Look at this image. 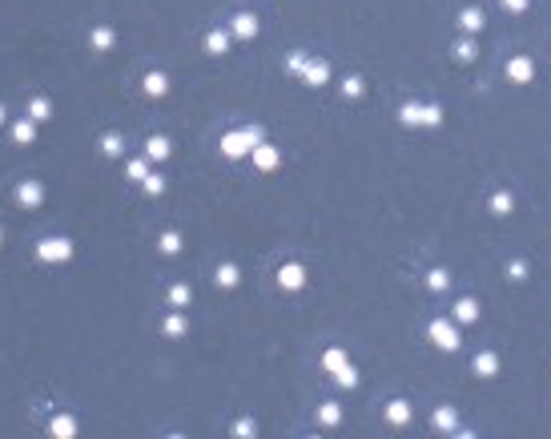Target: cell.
<instances>
[{"label": "cell", "instance_id": "cell-19", "mask_svg": "<svg viewBox=\"0 0 551 439\" xmlns=\"http://www.w3.org/2000/svg\"><path fill=\"white\" fill-rule=\"evenodd\" d=\"M483 25H487V16H483V9H475V4L459 13V33H463V37H479Z\"/></svg>", "mask_w": 551, "mask_h": 439}, {"label": "cell", "instance_id": "cell-2", "mask_svg": "<svg viewBox=\"0 0 551 439\" xmlns=\"http://www.w3.org/2000/svg\"><path fill=\"white\" fill-rule=\"evenodd\" d=\"M426 339H431V347H438V351L459 355L463 351V326L455 323L451 314H447V318H431V323H426Z\"/></svg>", "mask_w": 551, "mask_h": 439}, {"label": "cell", "instance_id": "cell-28", "mask_svg": "<svg viewBox=\"0 0 551 439\" xmlns=\"http://www.w3.org/2000/svg\"><path fill=\"white\" fill-rule=\"evenodd\" d=\"M314 419H318V427H339V423H342V407H339L334 399H326V403H318Z\"/></svg>", "mask_w": 551, "mask_h": 439}, {"label": "cell", "instance_id": "cell-8", "mask_svg": "<svg viewBox=\"0 0 551 439\" xmlns=\"http://www.w3.org/2000/svg\"><path fill=\"white\" fill-rule=\"evenodd\" d=\"M258 33H262V21H258L254 13H234L229 16V37L234 40H254Z\"/></svg>", "mask_w": 551, "mask_h": 439}, {"label": "cell", "instance_id": "cell-35", "mask_svg": "<svg viewBox=\"0 0 551 439\" xmlns=\"http://www.w3.org/2000/svg\"><path fill=\"white\" fill-rule=\"evenodd\" d=\"M165 186H169V182H165V174H157V170H153V174L141 182V194H145V198H161Z\"/></svg>", "mask_w": 551, "mask_h": 439}, {"label": "cell", "instance_id": "cell-22", "mask_svg": "<svg viewBox=\"0 0 551 439\" xmlns=\"http://www.w3.org/2000/svg\"><path fill=\"white\" fill-rule=\"evenodd\" d=\"M487 210H491V218H511L515 194H511V189H495V194L487 198Z\"/></svg>", "mask_w": 551, "mask_h": 439}, {"label": "cell", "instance_id": "cell-21", "mask_svg": "<svg viewBox=\"0 0 551 439\" xmlns=\"http://www.w3.org/2000/svg\"><path fill=\"white\" fill-rule=\"evenodd\" d=\"M451 57H455L459 65H475V61H479V40H475V37H463V33H459V40L451 45Z\"/></svg>", "mask_w": 551, "mask_h": 439}, {"label": "cell", "instance_id": "cell-14", "mask_svg": "<svg viewBox=\"0 0 551 439\" xmlns=\"http://www.w3.org/2000/svg\"><path fill=\"white\" fill-rule=\"evenodd\" d=\"M169 153H174V141L165 138V133H149V138H145V157H149L153 165H165Z\"/></svg>", "mask_w": 551, "mask_h": 439}, {"label": "cell", "instance_id": "cell-16", "mask_svg": "<svg viewBox=\"0 0 551 439\" xmlns=\"http://www.w3.org/2000/svg\"><path fill=\"white\" fill-rule=\"evenodd\" d=\"M201 45H205L210 57H226L229 45H234V37H229V28H210V33L201 37Z\"/></svg>", "mask_w": 551, "mask_h": 439}, {"label": "cell", "instance_id": "cell-9", "mask_svg": "<svg viewBox=\"0 0 551 439\" xmlns=\"http://www.w3.org/2000/svg\"><path fill=\"white\" fill-rule=\"evenodd\" d=\"M431 427L443 431V435H455L459 431V407L455 403H438L435 411H431Z\"/></svg>", "mask_w": 551, "mask_h": 439}, {"label": "cell", "instance_id": "cell-27", "mask_svg": "<svg viewBox=\"0 0 551 439\" xmlns=\"http://www.w3.org/2000/svg\"><path fill=\"white\" fill-rule=\"evenodd\" d=\"M399 126L423 129V101H402L399 105Z\"/></svg>", "mask_w": 551, "mask_h": 439}, {"label": "cell", "instance_id": "cell-11", "mask_svg": "<svg viewBox=\"0 0 551 439\" xmlns=\"http://www.w3.org/2000/svg\"><path fill=\"white\" fill-rule=\"evenodd\" d=\"M141 93H145L149 101L169 97V73H165V69H149V73L141 77Z\"/></svg>", "mask_w": 551, "mask_h": 439}, {"label": "cell", "instance_id": "cell-4", "mask_svg": "<svg viewBox=\"0 0 551 439\" xmlns=\"http://www.w3.org/2000/svg\"><path fill=\"white\" fill-rule=\"evenodd\" d=\"M306 282H310V270H306V262L290 258V262L278 266V287L286 290V294H302V290H306Z\"/></svg>", "mask_w": 551, "mask_h": 439}, {"label": "cell", "instance_id": "cell-29", "mask_svg": "<svg viewBox=\"0 0 551 439\" xmlns=\"http://www.w3.org/2000/svg\"><path fill=\"white\" fill-rule=\"evenodd\" d=\"M89 45H93L97 52H109V49L117 45V33H113L109 25H97L93 33H89Z\"/></svg>", "mask_w": 551, "mask_h": 439}, {"label": "cell", "instance_id": "cell-43", "mask_svg": "<svg viewBox=\"0 0 551 439\" xmlns=\"http://www.w3.org/2000/svg\"><path fill=\"white\" fill-rule=\"evenodd\" d=\"M0 246H4V230H0Z\"/></svg>", "mask_w": 551, "mask_h": 439}, {"label": "cell", "instance_id": "cell-1", "mask_svg": "<svg viewBox=\"0 0 551 439\" xmlns=\"http://www.w3.org/2000/svg\"><path fill=\"white\" fill-rule=\"evenodd\" d=\"M262 141H266L262 126H238V129H229V133H222L217 150H222V157H229V162H242V157H250L254 145H262Z\"/></svg>", "mask_w": 551, "mask_h": 439}, {"label": "cell", "instance_id": "cell-13", "mask_svg": "<svg viewBox=\"0 0 551 439\" xmlns=\"http://www.w3.org/2000/svg\"><path fill=\"white\" fill-rule=\"evenodd\" d=\"M40 133V126L33 121V117H16V121H8V138H13V145H33Z\"/></svg>", "mask_w": 551, "mask_h": 439}, {"label": "cell", "instance_id": "cell-10", "mask_svg": "<svg viewBox=\"0 0 551 439\" xmlns=\"http://www.w3.org/2000/svg\"><path fill=\"white\" fill-rule=\"evenodd\" d=\"M250 162L262 170V174H278L282 170V153H278V145H270V141H262V145H254Z\"/></svg>", "mask_w": 551, "mask_h": 439}, {"label": "cell", "instance_id": "cell-18", "mask_svg": "<svg viewBox=\"0 0 551 439\" xmlns=\"http://www.w3.org/2000/svg\"><path fill=\"white\" fill-rule=\"evenodd\" d=\"M161 335H165V339H186V335H189V318L169 306V314L161 318Z\"/></svg>", "mask_w": 551, "mask_h": 439}, {"label": "cell", "instance_id": "cell-31", "mask_svg": "<svg viewBox=\"0 0 551 439\" xmlns=\"http://www.w3.org/2000/svg\"><path fill=\"white\" fill-rule=\"evenodd\" d=\"M346 363H351V355L342 351V347H326V351H322V367L330 371V375H334V371H342Z\"/></svg>", "mask_w": 551, "mask_h": 439}, {"label": "cell", "instance_id": "cell-39", "mask_svg": "<svg viewBox=\"0 0 551 439\" xmlns=\"http://www.w3.org/2000/svg\"><path fill=\"white\" fill-rule=\"evenodd\" d=\"M229 431H234V435H238V439H254V435H258V427H254V419H250V415H242V419H234V427H229Z\"/></svg>", "mask_w": 551, "mask_h": 439}, {"label": "cell", "instance_id": "cell-5", "mask_svg": "<svg viewBox=\"0 0 551 439\" xmlns=\"http://www.w3.org/2000/svg\"><path fill=\"white\" fill-rule=\"evenodd\" d=\"M13 201L21 210H40L45 206V182L40 177H25V182H16L13 186Z\"/></svg>", "mask_w": 551, "mask_h": 439}, {"label": "cell", "instance_id": "cell-15", "mask_svg": "<svg viewBox=\"0 0 551 439\" xmlns=\"http://www.w3.org/2000/svg\"><path fill=\"white\" fill-rule=\"evenodd\" d=\"M382 415H387V423H390V427H411V419H414L411 399H387Z\"/></svg>", "mask_w": 551, "mask_h": 439}, {"label": "cell", "instance_id": "cell-20", "mask_svg": "<svg viewBox=\"0 0 551 439\" xmlns=\"http://www.w3.org/2000/svg\"><path fill=\"white\" fill-rule=\"evenodd\" d=\"M423 287L431 290V294H447V290H451V270H447V266H431L423 274Z\"/></svg>", "mask_w": 551, "mask_h": 439}, {"label": "cell", "instance_id": "cell-37", "mask_svg": "<svg viewBox=\"0 0 551 439\" xmlns=\"http://www.w3.org/2000/svg\"><path fill=\"white\" fill-rule=\"evenodd\" d=\"M330 379H334V383H339L342 391H351V387H358V367H354V363H346L342 371H334Z\"/></svg>", "mask_w": 551, "mask_h": 439}, {"label": "cell", "instance_id": "cell-32", "mask_svg": "<svg viewBox=\"0 0 551 439\" xmlns=\"http://www.w3.org/2000/svg\"><path fill=\"white\" fill-rule=\"evenodd\" d=\"M28 117H33L37 126H45L52 117V101L49 97H28Z\"/></svg>", "mask_w": 551, "mask_h": 439}, {"label": "cell", "instance_id": "cell-40", "mask_svg": "<svg viewBox=\"0 0 551 439\" xmlns=\"http://www.w3.org/2000/svg\"><path fill=\"white\" fill-rule=\"evenodd\" d=\"M306 61H310L306 52H286V73H290V77H302V69H306Z\"/></svg>", "mask_w": 551, "mask_h": 439}, {"label": "cell", "instance_id": "cell-25", "mask_svg": "<svg viewBox=\"0 0 551 439\" xmlns=\"http://www.w3.org/2000/svg\"><path fill=\"white\" fill-rule=\"evenodd\" d=\"M157 250H161L165 258H177V254L186 250V238H181V230H161V234H157Z\"/></svg>", "mask_w": 551, "mask_h": 439}, {"label": "cell", "instance_id": "cell-33", "mask_svg": "<svg viewBox=\"0 0 551 439\" xmlns=\"http://www.w3.org/2000/svg\"><path fill=\"white\" fill-rule=\"evenodd\" d=\"M149 174H153V162H149V157H133V162L125 165V177H129V182H137V186H141V182H145Z\"/></svg>", "mask_w": 551, "mask_h": 439}, {"label": "cell", "instance_id": "cell-41", "mask_svg": "<svg viewBox=\"0 0 551 439\" xmlns=\"http://www.w3.org/2000/svg\"><path fill=\"white\" fill-rule=\"evenodd\" d=\"M499 4L507 13H527V9H531V0H499Z\"/></svg>", "mask_w": 551, "mask_h": 439}, {"label": "cell", "instance_id": "cell-7", "mask_svg": "<svg viewBox=\"0 0 551 439\" xmlns=\"http://www.w3.org/2000/svg\"><path fill=\"white\" fill-rule=\"evenodd\" d=\"M503 77H507L511 85H531V81H535V61H531V57H511V61L503 65Z\"/></svg>", "mask_w": 551, "mask_h": 439}, {"label": "cell", "instance_id": "cell-26", "mask_svg": "<svg viewBox=\"0 0 551 439\" xmlns=\"http://www.w3.org/2000/svg\"><path fill=\"white\" fill-rule=\"evenodd\" d=\"M165 302H169L174 311H186L189 302H193V290H189V282H169V287H165Z\"/></svg>", "mask_w": 551, "mask_h": 439}, {"label": "cell", "instance_id": "cell-23", "mask_svg": "<svg viewBox=\"0 0 551 439\" xmlns=\"http://www.w3.org/2000/svg\"><path fill=\"white\" fill-rule=\"evenodd\" d=\"M471 371H475L479 379H495V375H499V355H495V351H479L475 359H471Z\"/></svg>", "mask_w": 551, "mask_h": 439}, {"label": "cell", "instance_id": "cell-30", "mask_svg": "<svg viewBox=\"0 0 551 439\" xmlns=\"http://www.w3.org/2000/svg\"><path fill=\"white\" fill-rule=\"evenodd\" d=\"M49 435L73 439L76 435V419H73V415H52V419H49Z\"/></svg>", "mask_w": 551, "mask_h": 439}, {"label": "cell", "instance_id": "cell-12", "mask_svg": "<svg viewBox=\"0 0 551 439\" xmlns=\"http://www.w3.org/2000/svg\"><path fill=\"white\" fill-rule=\"evenodd\" d=\"M298 81H306L310 89L330 85V61H326V57H310V61H306V69H302V77H298Z\"/></svg>", "mask_w": 551, "mask_h": 439}, {"label": "cell", "instance_id": "cell-42", "mask_svg": "<svg viewBox=\"0 0 551 439\" xmlns=\"http://www.w3.org/2000/svg\"><path fill=\"white\" fill-rule=\"evenodd\" d=\"M0 126H8V105L0 101Z\"/></svg>", "mask_w": 551, "mask_h": 439}, {"label": "cell", "instance_id": "cell-3", "mask_svg": "<svg viewBox=\"0 0 551 439\" xmlns=\"http://www.w3.org/2000/svg\"><path fill=\"white\" fill-rule=\"evenodd\" d=\"M73 238H64V234H49V238H40L37 246H33V254H37V262L45 266H61V262H73Z\"/></svg>", "mask_w": 551, "mask_h": 439}, {"label": "cell", "instance_id": "cell-34", "mask_svg": "<svg viewBox=\"0 0 551 439\" xmlns=\"http://www.w3.org/2000/svg\"><path fill=\"white\" fill-rule=\"evenodd\" d=\"M443 105H438V101H423V129H438L443 126Z\"/></svg>", "mask_w": 551, "mask_h": 439}, {"label": "cell", "instance_id": "cell-6", "mask_svg": "<svg viewBox=\"0 0 551 439\" xmlns=\"http://www.w3.org/2000/svg\"><path fill=\"white\" fill-rule=\"evenodd\" d=\"M479 314H483V306H479L475 294H459V299L451 302V318H455L459 326H475Z\"/></svg>", "mask_w": 551, "mask_h": 439}, {"label": "cell", "instance_id": "cell-24", "mask_svg": "<svg viewBox=\"0 0 551 439\" xmlns=\"http://www.w3.org/2000/svg\"><path fill=\"white\" fill-rule=\"evenodd\" d=\"M97 150H101V157H109V162H117L121 153H125V133H101V141H97Z\"/></svg>", "mask_w": 551, "mask_h": 439}, {"label": "cell", "instance_id": "cell-36", "mask_svg": "<svg viewBox=\"0 0 551 439\" xmlns=\"http://www.w3.org/2000/svg\"><path fill=\"white\" fill-rule=\"evenodd\" d=\"M363 93H366V81L358 73H351L346 81H342V97L346 101H363Z\"/></svg>", "mask_w": 551, "mask_h": 439}, {"label": "cell", "instance_id": "cell-38", "mask_svg": "<svg viewBox=\"0 0 551 439\" xmlns=\"http://www.w3.org/2000/svg\"><path fill=\"white\" fill-rule=\"evenodd\" d=\"M527 274H531L527 258H507V278H511V282H527Z\"/></svg>", "mask_w": 551, "mask_h": 439}, {"label": "cell", "instance_id": "cell-17", "mask_svg": "<svg viewBox=\"0 0 551 439\" xmlns=\"http://www.w3.org/2000/svg\"><path fill=\"white\" fill-rule=\"evenodd\" d=\"M213 282H217V290H238L242 287V266L238 262H217Z\"/></svg>", "mask_w": 551, "mask_h": 439}]
</instances>
